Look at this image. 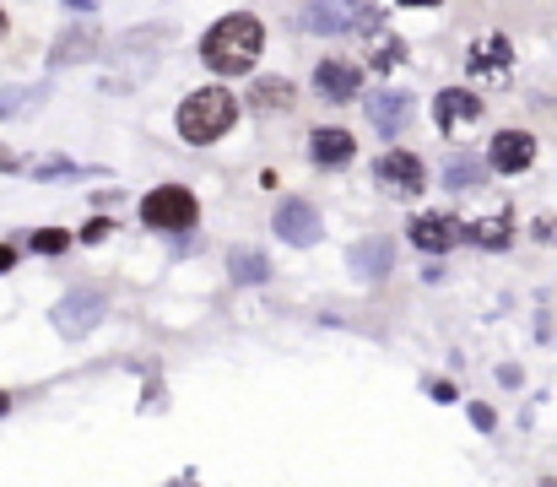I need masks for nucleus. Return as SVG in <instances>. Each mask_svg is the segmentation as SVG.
<instances>
[{"label":"nucleus","instance_id":"nucleus-1","mask_svg":"<svg viewBox=\"0 0 557 487\" xmlns=\"http://www.w3.org/2000/svg\"><path fill=\"white\" fill-rule=\"evenodd\" d=\"M260 49H265V28H260V17H249V11H228L222 22H211L206 38H201V65L211 76H249L255 71V60H260Z\"/></svg>","mask_w":557,"mask_h":487},{"label":"nucleus","instance_id":"nucleus-2","mask_svg":"<svg viewBox=\"0 0 557 487\" xmlns=\"http://www.w3.org/2000/svg\"><path fill=\"white\" fill-rule=\"evenodd\" d=\"M174 125H179V136L190 141V147H211V141H222L238 125V98L228 87H201V92H190V98L179 103Z\"/></svg>","mask_w":557,"mask_h":487},{"label":"nucleus","instance_id":"nucleus-3","mask_svg":"<svg viewBox=\"0 0 557 487\" xmlns=\"http://www.w3.org/2000/svg\"><path fill=\"white\" fill-rule=\"evenodd\" d=\"M303 28L336 38V33H379L384 28V11L368 6V0H303Z\"/></svg>","mask_w":557,"mask_h":487},{"label":"nucleus","instance_id":"nucleus-4","mask_svg":"<svg viewBox=\"0 0 557 487\" xmlns=\"http://www.w3.org/2000/svg\"><path fill=\"white\" fill-rule=\"evenodd\" d=\"M141 228L152 233H195L201 228V201L184 184H157L141 195Z\"/></svg>","mask_w":557,"mask_h":487},{"label":"nucleus","instance_id":"nucleus-5","mask_svg":"<svg viewBox=\"0 0 557 487\" xmlns=\"http://www.w3.org/2000/svg\"><path fill=\"white\" fill-rule=\"evenodd\" d=\"M103 314H109V298H103L98 287H71V293L49 309V325H55L65 341H82L103 325Z\"/></svg>","mask_w":557,"mask_h":487},{"label":"nucleus","instance_id":"nucleus-6","mask_svg":"<svg viewBox=\"0 0 557 487\" xmlns=\"http://www.w3.org/2000/svg\"><path fill=\"white\" fill-rule=\"evenodd\" d=\"M271 228H276V239L293 244V249H314V244L325 239V222H320V212H314V206L303 201V195H293V201L276 206Z\"/></svg>","mask_w":557,"mask_h":487},{"label":"nucleus","instance_id":"nucleus-7","mask_svg":"<svg viewBox=\"0 0 557 487\" xmlns=\"http://www.w3.org/2000/svg\"><path fill=\"white\" fill-rule=\"evenodd\" d=\"M347 271L363 276V282H384V276L395 271V239H390V233H368V239H357L347 249Z\"/></svg>","mask_w":557,"mask_h":487},{"label":"nucleus","instance_id":"nucleus-8","mask_svg":"<svg viewBox=\"0 0 557 487\" xmlns=\"http://www.w3.org/2000/svg\"><path fill=\"white\" fill-rule=\"evenodd\" d=\"M482 120V98H476L471 87H444L439 98H433V125L444 130V136H460L466 125Z\"/></svg>","mask_w":557,"mask_h":487},{"label":"nucleus","instance_id":"nucleus-9","mask_svg":"<svg viewBox=\"0 0 557 487\" xmlns=\"http://www.w3.org/2000/svg\"><path fill=\"white\" fill-rule=\"evenodd\" d=\"M471 76L476 82H493V87H503L509 82V71H514V44L503 33H493V38H476L471 44Z\"/></svg>","mask_w":557,"mask_h":487},{"label":"nucleus","instance_id":"nucleus-10","mask_svg":"<svg viewBox=\"0 0 557 487\" xmlns=\"http://www.w3.org/2000/svg\"><path fill=\"white\" fill-rule=\"evenodd\" d=\"M363 109H368V120H374V130L384 141H395L401 130L411 125V92H395V87H379V92H368L363 98Z\"/></svg>","mask_w":557,"mask_h":487},{"label":"nucleus","instance_id":"nucleus-11","mask_svg":"<svg viewBox=\"0 0 557 487\" xmlns=\"http://www.w3.org/2000/svg\"><path fill=\"white\" fill-rule=\"evenodd\" d=\"M374 179L379 184H390V190H401V195H417V190H428V168H422V157L417 152H401V147H390L374 163Z\"/></svg>","mask_w":557,"mask_h":487},{"label":"nucleus","instance_id":"nucleus-12","mask_svg":"<svg viewBox=\"0 0 557 487\" xmlns=\"http://www.w3.org/2000/svg\"><path fill=\"white\" fill-rule=\"evenodd\" d=\"M536 163V136L530 130H498L493 147H487V168L493 174H525Z\"/></svg>","mask_w":557,"mask_h":487},{"label":"nucleus","instance_id":"nucleus-13","mask_svg":"<svg viewBox=\"0 0 557 487\" xmlns=\"http://www.w3.org/2000/svg\"><path fill=\"white\" fill-rule=\"evenodd\" d=\"M406 239L417 244V249H428V255H444V249H455L460 239H466V222H455V217H439V212H428V217H411Z\"/></svg>","mask_w":557,"mask_h":487},{"label":"nucleus","instance_id":"nucleus-14","mask_svg":"<svg viewBox=\"0 0 557 487\" xmlns=\"http://www.w3.org/2000/svg\"><path fill=\"white\" fill-rule=\"evenodd\" d=\"M357 87H363V71L352 60H320V71H314V92L325 103H352Z\"/></svg>","mask_w":557,"mask_h":487},{"label":"nucleus","instance_id":"nucleus-15","mask_svg":"<svg viewBox=\"0 0 557 487\" xmlns=\"http://www.w3.org/2000/svg\"><path fill=\"white\" fill-rule=\"evenodd\" d=\"M309 157L320 168H347L352 157H357V141H352V130H341V125H320L309 136Z\"/></svg>","mask_w":557,"mask_h":487},{"label":"nucleus","instance_id":"nucleus-16","mask_svg":"<svg viewBox=\"0 0 557 487\" xmlns=\"http://www.w3.org/2000/svg\"><path fill=\"white\" fill-rule=\"evenodd\" d=\"M222 266H228V282L238 287H260V282H271V255L255 244H233L228 255H222Z\"/></svg>","mask_w":557,"mask_h":487},{"label":"nucleus","instance_id":"nucleus-17","mask_svg":"<svg viewBox=\"0 0 557 487\" xmlns=\"http://www.w3.org/2000/svg\"><path fill=\"white\" fill-rule=\"evenodd\" d=\"M249 103H255L260 114H287L293 109V82H287V76H260Z\"/></svg>","mask_w":557,"mask_h":487},{"label":"nucleus","instance_id":"nucleus-18","mask_svg":"<svg viewBox=\"0 0 557 487\" xmlns=\"http://www.w3.org/2000/svg\"><path fill=\"white\" fill-rule=\"evenodd\" d=\"M444 190H476V184H482L487 179V168H482V157H466V152H460V157H449V163H444Z\"/></svg>","mask_w":557,"mask_h":487},{"label":"nucleus","instance_id":"nucleus-19","mask_svg":"<svg viewBox=\"0 0 557 487\" xmlns=\"http://www.w3.org/2000/svg\"><path fill=\"white\" fill-rule=\"evenodd\" d=\"M92 49H98V38L82 33V28H71V33L55 38V49H49V65H76V60H87Z\"/></svg>","mask_w":557,"mask_h":487},{"label":"nucleus","instance_id":"nucleus-20","mask_svg":"<svg viewBox=\"0 0 557 487\" xmlns=\"http://www.w3.org/2000/svg\"><path fill=\"white\" fill-rule=\"evenodd\" d=\"M466 239L482 244V249H503V244H509V212H498V217H487V222H471Z\"/></svg>","mask_w":557,"mask_h":487},{"label":"nucleus","instance_id":"nucleus-21","mask_svg":"<svg viewBox=\"0 0 557 487\" xmlns=\"http://www.w3.org/2000/svg\"><path fill=\"white\" fill-rule=\"evenodd\" d=\"M33 249H38V255H65V249H71V233H60V228H38V233H33Z\"/></svg>","mask_w":557,"mask_h":487},{"label":"nucleus","instance_id":"nucleus-22","mask_svg":"<svg viewBox=\"0 0 557 487\" xmlns=\"http://www.w3.org/2000/svg\"><path fill=\"white\" fill-rule=\"evenodd\" d=\"M395 60H406V44L401 38H379L374 44V71H390Z\"/></svg>","mask_w":557,"mask_h":487},{"label":"nucleus","instance_id":"nucleus-23","mask_svg":"<svg viewBox=\"0 0 557 487\" xmlns=\"http://www.w3.org/2000/svg\"><path fill=\"white\" fill-rule=\"evenodd\" d=\"M33 174H38V179H65V174H82V168H76V163H65V157H49V163H38Z\"/></svg>","mask_w":557,"mask_h":487},{"label":"nucleus","instance_id":"nucleus-24","mask_svg":"<svg viewBox=\"0 0 557 487\" xmlns=\"http://www.w3.org/2000/svg\"><path fill=\"white\" fill-rule=\"evenodd\" d=\"M109 233H114V222H109V217H92L87 228L76 233V239H82V244H103V239H109Z\"/></svg>","mask_w":557,"mask_h":487},{"label":"nucleus","instance_id":"nucleus-25","mask_svg":"<svg viewBox=\"0 0 557 487\" xmlns=\"http://www.w3.org/2000/svg\"><path fill=\"white\" fill-rule=\"evenodd\" d=\"M471 423L482 428V433H493L498 428V412H493V406H482V401H471Z\"/></svg>","mask_w":557,"mask_h":487},{"label":"nucleus","instance_id":"nucleus-26","mask_svg":"<svg viewBox=\"0 0 557 487\" xmlns=\"http://www.w3.org/2000/svg\"><path fill=\"white\" fill-rule=\"evenodd\" d=\"M428 396L439 406H449V401H455V385H449V379H428Z\"/></svg>","mask_w":557,"mask_h":487},{"label":"nucleus","instance_id":"nucleus-27","mask_svg":"<svg viewBox=\"0 0 557 487\" xmlns=\"http://www.w3.org/2000/svg\"><path fill=\"white\" fill-rule=\"evenodd\" d=\"M11 266H17V249H11V244H0V276H6Z\"/></svg>","mask_w":557,"mask_h":487},{"label":"nucleus","instance_id":"nucleus-28","mask_svg":"<svg viewBox=\"0 0 557 487\" xmlns=\"http://www.w3.org/2000/svg\"><path fill=\"white\" fill-rule=\"evenodd\" d=\"M60 6L65 11H82V17H87V11H98V0H60Z\"/></svg>","mask_w":557,"mask_h":487},{"label":"nucleus","instance_id":"nucleus-29","mask_svg":"<svg viewBox=\"0 0 557 487\" xmlns=\"http://www.w3.org/2000/svg\"><path fill=\"white\" fill-rule=\"evenodd\" d=\"M395 6H444V0H395Z\"/></svg>","mask_w":557,"mask_h":487},{"label":"nucleus","instance_id":"nucleus-30","mask_svg":"<svg viewBox=\"0 0 557 487\" xmlns=\"http://www.w3.org/2000/svg\"><path fill=\"white\" fill-rule=\"evenodd\" d=\"M0 168H17V157H11V152H0Z\"/></svg>","mask_w":557,"mask_h":487},{"label":"nucleus","instance_id":"nucleus-31","mask_svg":"<svg viewBox=\"0 0 557 487\" xmlns=\"http://www.w3.org/2000/svg\"><path fill=\"white\" fill-rule=\"evenodd\" d=\"M11 412V396H6V390H0V417H6Z\"/></svg>","mask_w":557,"mask_h":487},{"label":"nucleus","instance_id":"nucleus-32","mask_svg":"<svg viewBox=\"0 0 557 487\" xmlns=\"http://www.w3.org/2000/svg\"><path fill=\"white\" fill-rule=\"evenodd\" d=\"M536 487H557V477H541V482H536Z\"/></svg>","mask_w":557,"mask_h":487},{"label":"nucleus","instance_id":"nucleus-33","mask_svg":"<svg viewBox=\"0 0 557 487\" xmlns=\"http://www.w3.org/2000/svg\"><path fill=\"white\" fill-rule=\"evenodd\" d=\"M0 38H6V11H0Z\"/></svg>","mask_w":557,"mask_h":487}]
</instances>
